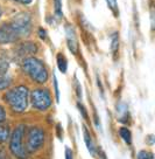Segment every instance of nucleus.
I'll return each mask as SVG.
<instances>
[{
    "instance_id": "f257e3e1",
    "label": "nucleus",
    "mask_w": 155,
    "mask_h": 159,
    "mask_svg": "<svg viewBox=\"0 0 155 159\" xmlns=\"http://www.w3.org/2000/svg\"><path fill=\"white\" fill-rule=\"evenodd\" d=\"M32 32V18L27 13H20L7 22L0 25V45L14 43L28 36Z\"/></svg>"
},
{
    "instance_id": "f03ea898",
    "label": "nucleus",
    "mask_w": 155,
    "mask_h": 159,
    "mask_svg": "<svg viewBox=\"0 0 155 159\" xmlns=\"http://www.w3.org/2000/svg\"><path fill=\"white\" fill-rule=\"evenodd\" d=\"M4 101L12 111L16 114L25 112L29 103V90L25 85H18L7 90L4 95Z\"/></svg>"
},
{
    "instance_id": "7ed1b4c3",
    "label": "nucleus",
    "mask_w": 155,
    "mask_h": 159,
    "mask_svg": "<svg viewBox=\"0 0 155 159\" xmlns=\"http://www.w3.org/2000/svg\"><path fill=\"white\" fill-rule=\"evenodd\" d=\"M21 67L26 75L37 84H45L49 79V73L45 65L35 56H27L21 61Z\"/></svg>"
},
{
    "instance_id": "20e7f679",
    "label": "nucleus",
    "mask_w": 155,
    "mask_h": 159,
    "mask_svg": "<svg viewBox=\"0 0 155 159\" xmlns=\"http://www.w3.org/2000/svg\"><path fill=\"white\" fill-rule=\"evenodd\" d=\"M26 132V125L19 124L10 136V150L12 154L18 159H26L28 152L24 146V137Z\"/></svg>"
},
{
    "instance_id": "39448f33",
    "label": "nucleus",
    "mask_w": 155,
    "mask_h": 159,
    "mask_svg": "<svg viewBox=\"0 0 155 159\" xmlns=\"http://www.w3.org/2000/svg\"><path fill=\"white\" fill-rule=\"evenodd\" d=\"M30 103L33 108L39 111H45L53 104L51 94L47 88H37L30 93Z\"/></svg>"
},
{
    "instance_id": "423d86ee",
    "label": "nucleus",
    "mask_w": 155,
    "mask_h": 159,
    "mask_svg": "<svg viewBox=\"0 0 155 159\" xmlns=\"http://www.w3.org/2000/svg\"><path fill=\"white\" fill-rule=\"evenodd\" d=\"M43 143H45V131L39 126H30L26 134V151L29 153L36 152L42 148Z\"/></svg>"
},
{
    "instance_id": "0eeeda50",
    "label": "nucleus",
    "mask_w": 155,
    "mask_h": 159,
    "mask_svg": "<svg viewBox=\"0 0 155 159\" xmlns=\"http://www.w3.org/2000/svg\"><path fill=\"white\" fill-rule=\"evenodd\" d=\"M36 52H37V46H36L35 42H30V41H26L24 43L19 45L16 50H15L16 55L21 59H25L27 56L35 54Z\"/></svg>"
},
{
    "instance_id": "6e6552de",
    "label": "nucleus",
    "mask_w": 155,
    "mask_h": 159,
    "mask_svg": "<svg viewBox=\"0 0 155 159\" xmlns=\"http://www.w3.org/2000/svg\"><path fill=\"white\" fill-rule=\"evenodd\" d=\"M65 34H67V43H68V48L72 54H77L78 52V41L76 38L75 28L72 26H67L65 27Z\"/></svg>"
},
{
    "instance_id": "1a4fd4ad",
    "label": "nucleus",
    "mask_w": 155,
    "mask_h": 159,
    "mask_svg": "<svg viewBox=\"0 0 155 159\" xmlns=\"http://www.w3.org/2000/svg\"><path fill=\"white\" fill-rule=\"evenodd\" d=\"M83 136H84V142H85V144H86L88 150H89V152H90L92 156H95L96 154L95 144H93V142H92V138H91V134H90V132H89V130L86 129L85 125H83Z\"/></svg>"
},
{
    "instance_id": "9d476101",
    "label": "nucleus",
    "mask_w": 155,
    "mask_h": 159,
    "mask_svg": "<svg viewBox=\"0 0 155 159\" xmlns=\"http://www.w3.org/2000/svg\"><path fill=\"white\" fill-rule=\"evenodd\" d=\"M56 60H57V67H58L60 71L65 74L67 69H68V61H67V57L64 56V54L63 53H58Z\"/></svg>"
},
{
    "instance_id": "9b49d317",
    "label": "nucleus",
    "mask_w": 155,
    "mask_h": 159,
    "mask_svg": "<svg viewBox=\"0 0 155 159\" xmlns=\"http://www.w3.org/2000/svg\"><path fill=\"white\" fill-rule=\"evenodd\" d=\"M11 136V130L8 125L0 124V143H5Z\"/></svg>"
},
{
    "instance_id": "f8f14e48",
    "label": "nucleus",
    "mask_w": 155,
    "mask_h": 159,
    "mask_svg": "<svg viewBox=\"0 0 155 159\" xmlns=\"http://www.w3.org/2000/svg\"><path fill=\"white\" fill-rule=\"evenodd\" d=\"M119 134L120 137L124 139V142L127 143V144H131L132 143V134H131V131L128 128H120L119 129Z\"/></svg>"
},
{
    "instance_id": "ddd939ff",
    "label": "nucleus",
    "mask_w": 155,
    "mask_h": 159,
    "mask_svg": "<svg viewBox=\"0 0 155 159\" xmlns=\"http://www.w3.org/2000/svg\"><path fill=\"white\" fill-rule=\"evenodd\" d=\"M118 50H119V34L114 33L112 35V39H111V52L115 56Z\"/></svg>"
},
{
    "instance_id": "4468645a",
    "label": "nucleus",
    "mask_w": 155,
    "mask_h": 159,
    "mask_svg": "<svg viewBox=\"0 0 155 159\" xmlns=\"http://www.w3.org/2000/svg\"><path fill=\"white\" fill-rule=\"evenodd\" d=\"M12 84V79L6 75H0V91L8 89Z\"/></svg>"
},
{
    "instance_id": "2eb2a0df",
    "label": "nucleus",
    "mask_w": 155,
    "mask_h": 159,
    "mask_svg": "<svg viewBox=\"0 0 155 159\" xmlns=\"http://www.w3.org/2000/svg\"><path fill=\"white\" fill-rule=\"evenodd\" d=\"M106 4L109 6L111 12L113 13L115 18H118L119 15V7H118V0H106Z\"/></svg>"
},
{
    "instance_id": "dca6fc26",
    "label": "nucleus",
    "mask_w": 155,
    "mask_h": 159,
    "mask_svg": "<svg viewBox=\"0 0 155 159\" xmlns=\"http://www.w3.org/2000/svg\"><path fill=\"white\" fill-rule=\"evenodd\" d=\"M54 7H55V14L60 19L63 15V13H62V0H54Z\"/></svg>"
},
{
    "instance_id": "f3484780",
    "label": "nucleus",
    "mask_w": 155,
    "mask_h": 159,
    "mask_svg": "<svg viewBox=\"0 0 155 159\" xmlns=\"http://www.w3.org/2000/svg\"><path fill=\"white\" fill-rule=\"evenodd\" d=\"M138 159H154L153 157V153L152 152H148V151H145L142 150L138 153Z\"/></svg>"
},
{
    "instance_id": "a211bd4d",
    "label": "nucleus",
    "mask_w": 155,
    "mask_h": 159,
    "mask_svg": "<svg viewBox=\"0 0 155 159\" xmlns=\"http://www.w3.org/2000/svg\"><path fill=\"white\" fill-rule=\"evenodd\" d=\"M54 90H55L56 102H60V89H58V82H57L56 75H54Z\"/></svg>"
},
{
    "instance_id": "6ab92c4d",
    "label": "nucleus",
    "mask_w": 155,
    "mask_h": 159,
    "mask_svg": "<svg viewBox=\"0 0 155 159\" xmlns=\"http://www.w3.org/2000/svg\"><path fill=\"white\" fill-rule=\"evenodd\" d=\"M77 108H78L80 112L82 114V116H83V118H84V119H89V118H88V112H86V109H85L84 105L82 104L80 102H78V103H77Z\"/></svg>"
},
{
    "instance_id": "aec40b11",
    "label": "nucleus",
    "mask_w": 155,
    "mask_h": 159,
    "mask_svg": "<svg viewBox=\"0 0 155 159\" xmlns=\"http://www.w3.org/2000/svg\"><path fill=\"white\" fill-rule=\"evenodd\" d=\"M75 88H76V95H77V97H78V98H82V87H80V84L78 83L77 79H75Z\"/></svg>"
},
{
    "instance_id": "412c9836",
    "label": "nucleus",
    "mask_w": 155,
    "mask_h": 159,
    "mask_svg": "<svg viewBox=\"0 0 155 159\" xmlns=\"http://www.w3.org/2000/svg\"><path fill=\"white\" fill-rule=\"evenodd\" d=\"M5 119H6V111H5V109H4V107L0 105V124L4 123Z\"/></svg>"
},
{
    "instance_id": "4be33fe9",
    "label": "nucleus",
    "mask_w": 155,
    "mask_h": 159,
    "mask_svg": "<svg viewBox=\"0 0 155 159\" xmlns=\"http://www.w3.org/2000/svg\"><path fill=\"white\" fill-rule=\"evenodd\" d=\"M37 34H39V36H40L42 40L47 39V32H45V30H43L42 27H40V28H39V30H37Z\"/></svg>"
},
{
    "instance_id": "5701e85b",
    "label": "nucleus",
    "mask_w": 155,
    "mask_h": 159,
    "mask_svg": "<svg viewBox=\"0 0 155 159\" xmlns=\"http://www.w3.org/2000/svg\"><path fill=\"white\" fill-rule=\"evenodd\" d=\"M65 159H74L72 151H71L69 148H67V149H65Z\"/></svg>"
},
{
    "instance_id": "b1692460",
    "label": "nucleus",
    "mask_w": 155,
    "mask_h": 159,
    "mask_svg": "<svg viewBox=\"0 0 155 159\" xmlns=\"http://www.w3.org/2000/svg\"><path fill=\"white\" fill-rule=\"evenodd\" d=\"M11 1H14V2H19V4H22V5H28L30 4L33 0H11Z\"/></svg>"
},
{
    "instance_id": "393cba45",
    "label": "nucleus",
    "mask_w": 155,
    "mask_h": 159,
    "mask_svg": "<svg viewBox=\"0 0 155 159\" xmlns=\"http://www.w3.org/2000/svg\"><path fill=\"white\" fill-rule=\"evenodd\" d=\"M57 136H58V138L62 139V136H63V130H62V126H61V124H57Z\"/></svg>"
},
{
    "instance_id": "a878e982",
    "label": "nucleus",
    "mask_w": 155,
    "mask_h": 159,
    "mask_svg": "<svg viewBox=\"0 0 155 159\" xmlns=\"http://www.w3.org/2000/svg\"><path fill=\"white\" fill-rule=\"evenodd\" d=\"M1 16H2V10L0 8V18H1Z\"/></svg>"
}]
</instances>
